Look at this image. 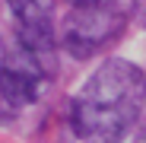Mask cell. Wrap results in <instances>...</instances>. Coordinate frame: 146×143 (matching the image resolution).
I'll use <instances>...</instances> for the list:
<instances>
[{
    "label": "cell",
    "mask_w": 146,
    "mask_h": 143,
    "mask_svg": "<svg viewBox=\"0 0 146 143\" xmlns=\"http://www.w3.org/2000/svg\"><path fill=\"white\" fill-rule=\"evenodd\" d=\"M146 73L124 61H105L70 105V124L86 143H121L143 111Z\"/></svg>",
    "instance_id": "6da1fadb"
},
{
    "label": "cell",
    "mask_w": 146,
    "mask_h": 143,
    "mask_svg": "<svg viewBox=\"0 0 146 143\" xmlns=\"http://www.w3.org/2000/svg\"><path fill=\"white\" fill-rule=\"evenodd\" d=\"M124 26H127V10L117 0H95V3L73 7L67 13L60 41L76 61H86L99 54L102 48H108L111 41H117Z\"/></svg>",
    "instance_id": "7a4b0ae2"
},
{
    "label": "cell",
    "mask_w": 146,
    "mask_h": 143,
    "mask_svg": "<svg viewBox=\"0 0 146 143\" xmlns=\"http://www.w3.org/2000/svg\"><path fill=\"white\" fill-rule=\"evenodd\" d=\"M16 19V45L35 54L44 67L57 70V38H54V7L51 0H7Z\"/></svg>",
    "instance_id": "3957f363"
},
{
    "label": "cell",
    "mask_w": 146,
    "mask_h": 143,
    "mask_svg": "<svg viewBox=\"0 0 146 143\" xmlns=\"http://www.w3.org/2000/svg\"><path fill=\"white\" fill-rule=\"evenodd\" d=\"M121 143H146V124H133L124 137H121Z\"/></svg>",
    "instance_id": "277c9868"
},
{
    "label": "cell",
    "mask_w": 146,
    "mask_h": 143,
    "mask_svg": "<svg viewBox=\"0 0 146 143\" xmlns=\"http://www.w3.org/2000/svg\"><path fill=\"white\" fill-rule=\"evenodd\" d=\"M133 19L146 29V0H133Z\"/></svg>",
    "instance_id": "5b68a950"
},
{
    "label": "cell",
    "mask_w": 146,
    "mask_h": 143,
    "mask_svg": "<svg viewBox=\"0 0 146 143\" xmlns=\"http://www.w3.org/2000/svg\"><path fill=\"white\" fill-rule=\"evenodd\" d=\"M3 64H7V48H3V38H0V70H3Z\"/></svg>",
    "instance_id": "8992f818"
},
{
    "label": "cell",
    "mask_w": 146,
    "mask_h": 143,
    "mask_svg": "<svg viewBox=\"0 0 146 143\" xmlns=\"http://www.w3.org/2000/svg\"><path fill=\"white\" fill-rule=\"evenodd\" d=\"M70 7H83V3H95V0H67Z\"/></svg>",
    "instance_id": "52a82bcc"
}]
</instances>
